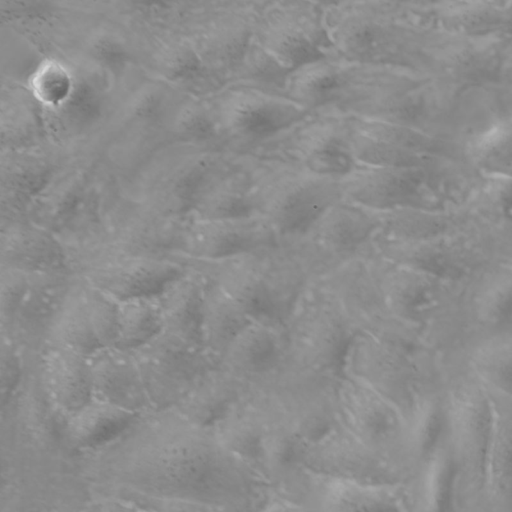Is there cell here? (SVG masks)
<instances>
[{
	"label": "cell",
	"mask_w": 512,
	"mask_h": 512,
	"mask_svg": "<svg viewBox=\"0 0 512 512\" xmlns=\"http://www.w3.org/2000/svg\"><path fill=\"white\" fill-rule=\"evenodd\" d=\"M283 245V244H282ZM207 263L211 281L255 321L285 329L307 290L304 263L290 244Z\"/></svg>",
	"instance_id": "6da1fadb"
},
{
	"label": "cell",
	"mask_w": 512,
	"mask_h": 512,
	"mask_svg": "<svg viewBox=\"0 0 512 512\" xmlns=\"http://www.w3.org/2000/svg\"><path fill=\"white\" fill-rule=\"evenodd\" d=\"M299 302L284 329L286 360L330 377L341 376L348 348L358 332L342 302L321 286Z\"/></svg>",
	"instance_id": "7a4b0ae2"
},
{
	"label": "cell",
	"mask_w": 512,
	"mask_h": 512,
	"mask_svg": "<svg viewBox=\"0 0 512 512\" xmlns=\"http://www.w3.org/2000/svg\"><path fill=\"white\" fill-rule=\"evenodd\" d=\"M258 212L282 242L304 238L324 213L343 199L341 180L302 167L286 172L256 192Z\"/></svg>",
	"instance_id": "3957f363"
},
{
	"label": "cell",
	"mask_w": 512,
	"mask_h": 512,
	"mask_svg": "<svg viewBox=\"0 0 512 512\" xmlns=\"http://www.w3.org/2000/svg\"><path fill=\"white\" fill-rule=\"evenodd\" d=\"M255 37L289 74L330 57L333 49L325 13L306 2H279L263 9L256 18Z\"/></svg>",
	"instance_id": "277c9868"
},
{
	"label": "cell",
	"mask_w": 512,
	"mask_h": 512,
	"mask_svg": "<svg viewBox=\"0 0 512 512\" xmlns=\"http://www.w3.org/2000/svg\"><path fill=\"white\" fill-rule=\"evenodd\" d=\"M132 352L147 397L160 400L183 396L204 371L217 364L202 347L164 329Z\"/></svg>",
	"instance_id": "5b68a950"
},
{
	"label": "cell",
	"mask_w": 512,
	"mask_h": 512,
	"mask_svg": "<svg viewBox=\"0 0 512 512\" xmlns=\"http://www.w3.org/2000/svg\"><path fill=\"white\" fill-rule=\"evenodd\" d=\"M185 271L178 262L162 256L117 249L91 260L84 268V278L89 286L122 302L158 296Z\"/></svg>",
	"instance_id": "8992f818"
},
{
	"label": "cell",
	"mask_w": 512,
	"mask_h": 512,
	"mask_svg": "<svg viewBox=\"0 0 512 512\" xmlns=\"http://www.w3.org/2000/svg\"><path fill=\"white\" fill-rule=\"evenodd\" d=\"M410 356L358 331L345 355L341 376L361 382L408 416L416 390Z\"/></svg>",
	"instance_id": "52a82bcc"
},
{
	"label": "cell",
	"mask_w": 512,
	"mask_h": 512,
	"mask_svg": "<svg viewBox=\"0 0 512 512\" xmlns=\"http://www.w3.org/2000/svg\"><path fill=\"white\" fill-rule=\"evenodd\" d=\"M326 23L333 50L346 61L384 64L394 55L396 30L381 6L355 4L328 13Z\"/></svg>",
	"instance_id": "ba28073f"
},
{
	"label": "cell",
	"mask_w": 512,
	"mask_h": 512,
	"mask_svg": "<svg viewBox=\"0 0 512 512\" xmlns=\"http://www.w3.org/2000/svg\"><path fill=\"white\" fill-rule=\"evenodd\" d=\"M284 244L260 213L229 219H201L187 231L183 251L214 263Z\"/></svg>",
	"instance_id": "9c48e42d"
},
{
	"label": "cell",
	"mask_w": 512,
	"mask_h": 512,
	"mask_svg": "<svg viewBox=\"0 0 512 512\" xmlns=\"http://www.w3.org/2000/svg\"><path fill=\"white\" fill-rule=\"evenodd\" d=\"M310 112L287 94L251 86L231 91L221 108L225 127L248 140L263 139L289 129Z\"/></svg>",
	"instance_id": "30bf717a"
},
{
	"label": "cell",
	"mask_w": 512,
	"mask_h": 512,
	"mask_svg": "<svg viewBox=\"0 0 512 512\" xmlns=\"http://www.w3.org/2000/svg\"><path fill=\"white\" fill-rule=\"evenodd\" d=\"M285 360L284 329L253 320L232 340L218 364L256 386L273 376Z\"/></svg>",
	"instance_id": "8fae6325"
},
{
	"label": "cell",
	"mask_w": 512,
	"mask_h": 512,
	"mask_svg": "<svg viewBox=\"0 0 512 512\" xmlns=\"http://www.w3.org/2000/svg\"><path fill=\"white\" fill-rule=\"evenodd\" d=\"M341 185L345 200L377 213L418 205L419 180L413 167L358 166Z\"/></svg>",
	"instance_id": "7c38bea8"
},
{
	"label": "cell",
	"mask_w": 512,
	"mask_h": 512,
	"mask_svg": "<svg viewBox=\"0 0 512 512\" xmlns=\"http://www.w3.org/2000/svg\"><path fill=\"white\" fill-rule=\"evenodd\" d=\"M382 230L379 213L343 198L324 213L304 238H311L316 248L329 257L345 261L374 243Z\"/></svg>",
	"instance_id": "4fadbf2b"
},
{
	"label": "cell",
	"mask_w": 512,
	"mask_h": 512,
	"mask_svg": "<svg viewBox=\"0 0 512 512\" xmlns=\"http://www.w3.org/2000/svg\"><path fill=\"white\" fill-rule=\"evenodd\" d=\"M40 380L51 399L62 406L80 409L93 394L89 358L53 343L41 357Z\"/></svg>",
	"instance_id": "5bb4252c"
},
{
	"label": "cell",
	"mask_w": 512,
	"mask_h": 512,
	"mask_svg": "<svg viewBox=\"0 0 512 512\" xmlns=\"http://www.w3.org/2000/svg\"><path fill=\"white\" fill-rule=\"evenodd\" d=\"M1 267L29 274L65 272L67 255L61 243L45 229L16 227L2 234Z\"/></svg>",
	"instance_id": "9a60e30c"
},
{
	"label": "cell",
	"mask_w": 512,
	"mask_h": 512,
	"mask_svg": "<svg viewBox=\"0 0 512 512\" xmlns=\"http://www.w3.org/2000/svg\"><path fill=\"white\" fill-rule=\"evenodd\" d=\"M206 282L207 278L203 280L198 274L185 271L157 296L163 329L202 348L201 325Z\"/></svg>",
	"instance_id": "2e32d148"
},
{
	"label": "cell",
	"mask_w": 512,
	"mask_h": 512,
	"mask_svg": "<svg viewBox=\"0 0 512 512\" xmlns=\"http://www.w3.org/2000/svg\"><path fill=\"white\" fill-rule=\"evenodd\" d=\"M93 394L100 400L117 402L147 397L136 358L132 351L103 348L89 357Z\"/></svg>",
	"instance_id": "e0dca14e"
},
{
	"label": "cell",
	"mask_w": 512,
	"mask_h": 512,
	"mask_svg": "<svg viewBox=\"0 0 512 512\" xmlns=\"http://www.w3.org/2000/svg\"><path fill=\"white\" fill-rule=\"evenodd\" d=\"M351 80L348 68L327 57L291 72L284 89L288 96L312 111L339 100Z\"/></svg>",
	"instance_id": "ac0fdd59"
},
{
	"label": "cell",
	"mask_w": 512,
	"mask_h": 512,
	"mask_svg": "<svg viewBox=\"0 0 512 512\" xmlns=\"http://www.w3.org/2000/svg\"><path fill=\"white\" fill-rule=\"evenodd\" d=\"M206 278L202 345L206 353L218 363L232 340L253 319L218 285Z\"/></svg>",
	"instance_id": "d6986e66"
},
{
	"label": "cell",
	"mask_w": 512,
	"mask_h": 512,
	"mask_svg": "<svg viewBox=\"0 0 512 512\" xmlns=\"http://www.w3.org/2000/svg\"><path fill=\"white\" fill-rule=\"evenodd\" d=\"M302 167L341 180L360 166L351 150L346 129L316 128L300 145Z\"/></svg>",
	"instance_id": "ffe728a7"
},
{
	"label": "cell",
	"mask_w": 512,
	"mask_h": 512,
	"mask_svg": "<svg viewBox=\"0 0 512 512\" xmlns=\"http://www.w3.org/2000/svg\"><path fill=\"white\" fill-rule=\"evenodd\" d=\"M489 391L495 417L487 480L512 503V398Z\"/></svg>",
	"instance_id": "44dd1931"
},
{
	"label": "cell",
	"mask_w": 512,
	"mask_h": 512,
	"mask_svg": "<svg viewBox=\"0 0 512 512\" xmlns=\"http://www.w3.org/2000/svg\"><path fill=\"white\" fill-rule=\"evenodd\" d=\"M163 330L158 297L120 302V328L117 348L134 351Z\"/></svg>",
	"instance_id": "7402d4cb"
},
{
	"label": "cell",
	"mask_w": 512,
	"mask_h": 512,
	"mask_svg": "<svg viewBox=\"0 0 512 512\" xmlns=\"http://www.w3.org/2000/svg\"><path fill=\"white\" fill-rule=\"evenodd\" d=\"M54 321L55 343L88 358L103 349L95 333L85 295L80 298L68 296Z\"/></svg>",
	"instance_id": "603a6c76"
},
{
	"label": "cell",
	"mask_w": 512,
	"mask_h": 512,
	"mask_svg": "<svg viewBox=\"0 0 512 512\" xmlns=\"http://www.w3.org/2000/svg\"><path fill=\"white\" fill-rule=\"evenodd\" d=\"M472 367L488 389L512 398V335H497L480 345Z\"/></svg>",
	"instance_id": "cb8c5ba5"
},
{
	"label": "cell",
	"mask_w": 512,
	"mask_h": 512,
	"mask_svg": "<svg viewBox=\"0 0 512 512\" xmlns=\"http://www.w3.org/2000/svg\"><path fill=\"white\" fill-rule=\"evenodd\" d=\"M408 416L414 422L418 451L421 456L429 459L442 447L450 425L448 406L435 396H421L415 390Z\"/></svg>",
	"instance_id": "d4e9b609"
},
{
	"label": "cell",
	"mask_w": 512,
	"mask_h": 512,
	"mask_svg": "<svg viewBox=\"0 0 512 512\" xmlns=\"http://www.w3.org/2000/svg\"><path fill=\"white\" fill-rule=\"evenodd\" d=\"M425 483L427 512H456L459 464L443 446L429 459Z\"/></svg>",
	"instance_id": "484cf974"
},
{
	"label": "cell",
	"mask_w": 512,
	"mask_h": 512,
	"mask_svg": "<svg viewBox=\"0 0 512 512\" xmlns=\"http://www.w3.org/2000/svg\"><path fill=\"white\" fill-rule=\"evenodd\" d=\"M85 292L90 318L101 347H116L120 328V302L91 286Z\"/></svg>",
	"instance_id": "4316f807"
},
{
	"label": "cell",
	"mask_w": 512,
	"mask_h": 512,
	"mask_svg": "<svg viewBox=\"0 0 512 512\" xmlns=\"http://www.w3.org/2000/svg\"><path fill=\"white\" fill-rule=\"evenodd\" d=\"M34 96L43 104L58 106L70 95L72 79L68 71L55 61L41 63L30 79Z\"/></svg>",
	"instance_id": "83f0119b"
},
{
	"label": "cell",
	"mask_w": 512,
	"mask_h": 512,
	"mask_svg": "<svg viewBox=\"0 0 512 512\" xmlns=\"http://www.w3.org/2000/svg\"><path fill=\"white\" fill-rule=\"evenodd\" d=\"M480 315L498 335H512V279L490 287L480 300Z\"/></svg>",
	"instance_id": "f1b7e54d"
},
{
	"label": "cell",
	"mask_w": 512,
	"mask_h": 512,
	"mask_svg": "<svg viewBox=\"0 0 512 512\" xmlns=\"http://www.w3.org/2000/svg\"><path fill=\"white\" fill-rule=\"evenodd\" d=\"M29 287V273L1 267L0 314L3 326L12 328Z\"/></svg>",
	"instance_id": "f546056e"
},
{
	"label": "cell",
	"mask_w": 512,
	"mask_h": 512,
	"mask_svg": "<svg viewBox=\"0 0 512 512\" xmlns=\"http://www.w3.org/2000/svg\"><path fill=\"white\" fill-rule=\"evenodd\" d=\"M20 355L9 342L2 341L0 352V384L2 400L7 401L22 382Z\"/></svg>",
	"instance_id": "4dcf8cb0"
},
{
	"label": "cell",
	"mask_w": 512,
	"mask_h": 512,
	"mask_svg": "<svg viewBox=\"0 0 512 512\" xmlns=\"http://www.w3.org/2000/svg\"><path fill=\"white\" fill-rule=\"evenodd\" d=\"M353 512H399V510L391 499L372 497L361 500Z\"/></svg>",
	"instance_id": "1f68e13d"
}]
</instances>
